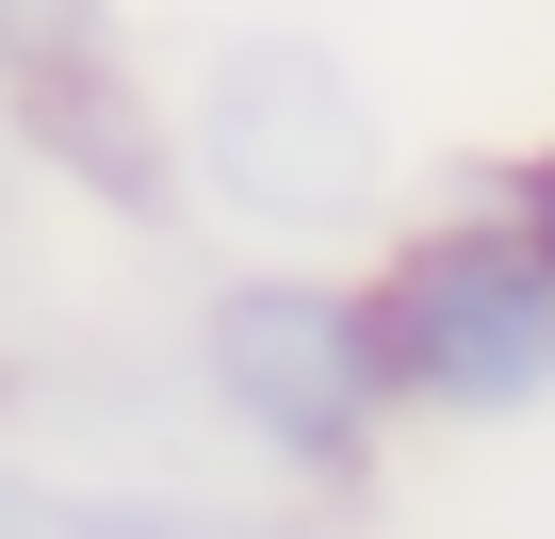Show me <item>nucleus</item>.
I'll list each match as a JSON object with an SVG mask.
<instances>
[{
    "label": "nucleus",
    "mask_w": 555,
    "mask_h": 539,
    "mask_svg": "<svg viewBox=\"0 0 555 539\" xmlns=\"http://www.w3.org/2000/svg\"><path fill=\"white\" fill-rule=\"evenodd\" d=\"M0 539H278L196 490H0Z\"/></svg>",
    "instance_id": "4"
},
{
    "label": "nucleus",
    "mask_w": 555,
    "mask_h": 539,
    "mask_svg": "<svg viewBox=\"0 0 555 539\" xmlns=\"http://www.w3.org/2000/svg\"><path fill=\"white\" fill-rule=\"evenodd\" d=\"M506 213H522V229H539V245H555V147H539V164H522V180H506Z\"/></svg>",
    "instance_id": "6"
},
{
    "label": "nucleus",
    "mask_w": 555,
    "mask_h": 539,
    "mask_svg": "<svg viewBox=\"0 0 555 539\" xmlns=\"http://www.w3.org/2000/svg\"><path fill=\"white\" fill-rule=\"evenodd\" d=\"M376 344H392V409H425V425H522V409H555V245L522 213H425V229H392Z\"/></svg>",
    "instance_id": "2"
},
{
    "label": "nucleus",
    "mask_w": 555,
    "mask_h": 539,
    "mask_svg": "<svg viewBox=\"0 0 555 539\" xmlns=\"http://www.w3.org/2000/svg\"><path fill=\"white\" fill-rule=\"evenodd\" d=\"M180 164H196L212 213H245L278 245H327V229H376L392 115L327 34H229L196 66V99H180Z\"/></svg>",
    "instance_id": "1"
},
{
    "label": "nucleus",
    "mask_w": 555,
    "mask_h": 539,
    "mask_svg": "<svg viewBox=\"0 0 555 539\" xmlns=\"http://www.w3.org/2000/svg\"><path fill=\"white\" fill-rule=\"evenodd\" d=\"M196 376L229 409V441H261L278 474H360L392 425V344H376V279H327V261H261L196 311Z\"/></svg>",
    "instance_id": "3"
},
{
    "label": "nucleus",
    "mask_w": 555,
    "mask_h": 539,
    "mask_svg": "<svg viewBox=\"0 0 555 539\" xmlns=\"http://www.w3.org/2000/svg\"><path fill=\"white\" fill-rule=\"evenodd\" d=\"M115 82V0H0V99H99Z\"/></svg>",
    "instance_id": "5"
}]
</instances>
